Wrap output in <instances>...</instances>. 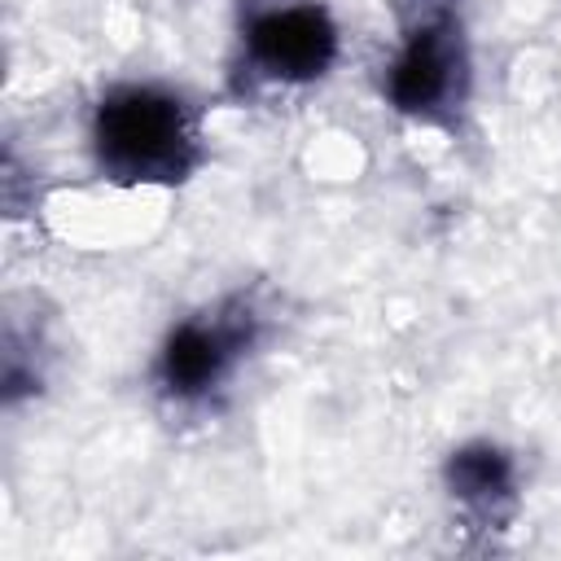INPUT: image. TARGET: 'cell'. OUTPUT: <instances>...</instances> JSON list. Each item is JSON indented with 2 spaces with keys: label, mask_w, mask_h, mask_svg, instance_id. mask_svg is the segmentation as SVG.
Returning <instances> with one entry per match:
<instances>
[{
  "label": "cell",
  "mask_w": 561,
  "mask_h": 561,
  "mask_svg": "<svg viewBox=\"0 0 561 561\" xmlns=\"http://www.w3.org/2000/svg\"><path fill=\"white\" fill-rule=\"evenodd\" d=\"M342 61V22L329 0H232L224 92L232 101L298 96Z\"/></svg>",
  "instance_id": "3"
},
{
  "label": "cell",
  "mask_w": 561,
  "mask_h": 561,
  "mask_svg": "<svg viewBox=\"0 0 561 561\" xmlns=\"http://www.w3.org/2000/svg\"><path fill=\"white\" fill-rule=\"evenodd\" d=\"M443 495L473 530H504L522 508V465L495 438H465L443 456Z\"/></svg>",
  "instance_id": "5"
},
{
  "label": "cell",
  "mask_w": 561,
  "mask_h": 561,
  "mask_svg": "<svg viewBox=\"0 0 561 561\" xmlns=\"http://www.w3.org/2000/svg\"><path fill=\"white\" fill-rule=\"evenodd\" d=\"M276 329V302L263 285H232L175 316L145 368V386L162 412L197 421L224 408L245 368Z\"/></svg>",
  "instance_id": "2"
},
{
  "label": "cell",
  "mask_w": 561,
  "mask_h": 561,
  "mask_svg": "<svg viewBox=\"0 0 561 561\" xmlns=\"http://www.w3.org/2000/svg\"><path fill=\"white\" fill-rule=\"evenodd\" d=\"M88 171L114 188H184L210 162L206 101L158 75L110 79L83 114Z\"/></svg>",
  "instance_id": "1"
},
{
  "label": "cell",
  "mask_w": 561,
  "mask_h": 561,
  "mask_svg": "<svg viewBox=\"0 0 561 561\" xmlns=\"http://www.w3.org/2000/svg\"><path fill=\"white\" fill-rule=\"evenodd\" d=\"M473 39L456 0H416L377 66V96L390 114L456 136L473 105Z\"/></svg>",
  "instance_id": "4"
}]
</instances>
